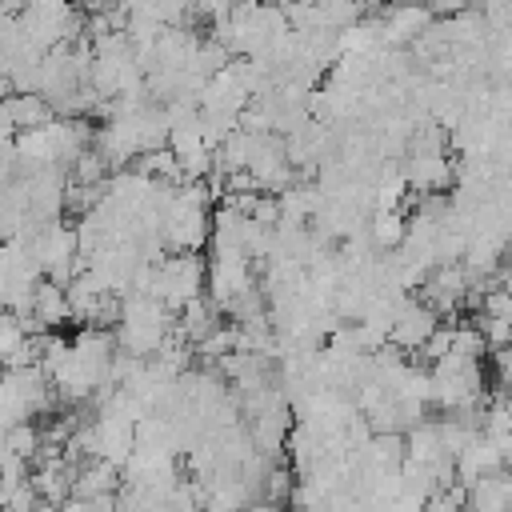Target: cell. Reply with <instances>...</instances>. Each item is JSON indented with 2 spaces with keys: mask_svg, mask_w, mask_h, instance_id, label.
<instances>
[{
  "mask_svg": "<svg viewBox=\"0 0 512 512\" xmlns=\"http://www.w3.org/2000/svg\"><path fill=\"white\" fill-rule=\"evenodd\" d=\"M176 332V312H168L152 292L120 296V316L112 324L116 348L132 360H152Z\"/></svg>",
  "mask_w": 512,
  "mask_h": 512,
  "instance_id": "cell-1",
  "label": "cell"
},
{
  "mask_svg": "<svg viewBox=\"0 0 512 512\" xmlns=\"http://www.w3.org/2000/svg\"><path fill=\"white\" fill-rule=\"evenodd\" d=\"M204 284H208V268L196 252H176V256H164L152 264V276H148V288L168 312H180L184 304H192L196 296H204Z\"/></svg>",
  "mask_w": 512,
  "mask_h": 512,
  "instance_id": "cell-2",
  "label": "cell"
},
{
  "mask_svg": "<svg viewBox=\"0 0 512 512\" xmlns=\"http://www.w3.org/2000/svg\"><path fill=\"white\" fill-rule=\"evenodd\" d=\"M436 328H440V316H436L420 296H404V304L392 312L388 344L400 348V352H420Z\"/></svg>",
  "mask_w": 512,
  "mask_h": 512,
  "instance_id": "cell-3",
  "label": "cell"
},
{
  "mask_svg": "<svg viewBox=\"0 0 512 512\" xmlns=\"http://www.w3.org/2000/svg\"><path fill=\"white\" fill-rule=\"evenodd\" d=\"M60 512H116V500H64Z\"/></svg>",
  "mask_w": 512,
  "mask_h": 512,
  "instance_id": "cell-4",
  "label": "cell"
}]
</instances>
